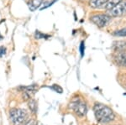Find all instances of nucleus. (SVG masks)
<instances>
[{
	"mask_svg": "<svg viewBox=\"0 0 126 125\" xmlns=\"http://www.w3.org/2000/svg\"><path fill=\"white\" fill-rule=\"evenodd\" d=\"M93 112L97 121L101 124H107L114 119V113L113 110L103 104H96L93 107Z\"/></svg>",
	"mask_w": 126,
	"mask_h": 125,
	"instance_id": "f257e3e1",
	"label": "nucleus"
},
{
	"mask_svg": "<svg viewBox=\"0 0 126 125\" xmlns=\"http://www.w3.org/2000/svg\"><path fill=\"white\" fill-rule=\"evenodd\" d=\"M27 117V112L22 108H12L9 111V118L13 125H23Z\"/></svg>",
	"mask_w": 126,
	"mask_h": 125,
	"instance_id": "f03ea898",
	"label": "nucleus"
},
{
	"mask_svg": "<svg viewBox=\"0 0 126 125\" xmlns=\"http://www.w3.org/2000/svg\"><path fill=\"white\" fill-rule=\"evenodd\" d=\"M70 108L79 117H83L87 112V106L84 100H82L79 97H76L71 101Z\"/></svg>",
	"mask_w": 126,
	"mask_h": 125,
	"instance_id": "7ed1b4c3",
	"label": "nucleus"
},
{
	"mask_svg": "<svg viewBox=\"0 0 126 125\" xmlns=\"http://www.w3.org/2000/svg\"><path fill=\"white\" fill-rule=\"evenodd\" d=\"M106 14L111 18L122 17L126 15V0H122L119 4H117L113 9L106 10Z\"/></svg>",
	"mask_w": 126,
	"mask_h": 125,
	"instance_id": "20e7f679",
	"label": "nucleus"
},
{
	"mask_svg": "<svg viewBox=\"0 0 126 125\" xmlns=\"http://www.w3.org/2000/svg\"><path fill=\"white\" fill-rule=\"evenodd\" d=\"M90 20L98 28H103L110 22L111 17L107 14H96L91 16Z\"/></svg>",
	"mask_w": 126,
	"mask_h": 125,
	"instance_id": "39448f33",
	"label": "nucleus"
},
{
	"mask_svg": "<svg viewBox=\"0 0 126 125\" xmlns=\"http://www.w3.org/2000/svg\"><path fill=\"white\" fill-rule=\"evenodd\" d=\"M20 90L23 91V99L24 101H29L30 98L33 97L38 90L37 85H30L28 86H21Z\"/></svg>",
	"mask_w": 126,
	"mask_h": 125,
	"instance_id": "423d86ee",
	"label": "nucleus"
},
{
	"mask_svg": "<svg viewBox=\"0 0 126 125\" xmlns=\"http://www.w3.org/2000/svg\"><path fill=\"white\" fill-rule=\"evenodd\" d=\"M115 63L122 67H126V50L116 51L113 56Z\"/></svg>",
	"mask_w": 126,
	"mask_h": 125,
	"instance_id": "0eeeda50",
	"label": "nucleus"
},
{
	"mask_svg": "<svg viewBox=\"0 0 126 125\" xmlns=\"http://www.w3.org/2000/svg\"><path fill=\"white\" fill-rule=\"evenodd\" d=\"M108 0H89V6L93 9L103 8Z\"/></svg>",
	"mask_w": 126,
	"mask_h": 125,
	"instance_id": "6e6552de",
	"label": "nucleus"
},
{
	"mask_svg": "<svg viewBox=\"0 0 126 125\" xmlns=\"http://www.w3.org/2000/svg\"><path fill=\"white\" fill-rule=\"evenodd\" d=\"M122 0H108L106 2V3L103 6V9L106 10H109L111 9H113V7H115L117 4H119Z\"/></svg>",
	"mask_w": 126,
	"mask_h": 125,
	"instance_id": "1a4fd4ad",
	"label": "nucleus"
},
{
	"mask_svg": "<svg viewBox=\"0 0 126 125\" xmlns=\"http://www.w3.org/2000/svg\"><path fill=\"white\" fill-rule=\"evenodd\" d=\"M113 49L115 51H121L126 50V42L125 41H118L113 44Z\"/></svg>",
	"mask_w": 126,
	"mask_h": 125,
	"instance_id": "9d476101",
	"label": "nucleus"
},
{
	"mask_svg": "<svg viewBox=\"0 0 126 125\" xmlns=\"http://www.w3.org/2000/svg\"><path fill=\"white\" fill-rule=\"evenodd\" d=\"M28 105H29V108H30V112L34 114L35 113L36 110H37V102H36V101L33 99V98H30L29 100V102H28Z\"/></svg>",
	"mask_w": 126,
	"mask_h": 125,
	"instance_id": "9b49d317",
	"label": "nucleus"
},
{
	"mask_svg": "<svg viewBox=\"0 0 126 125\" xmlns=\"http://www.w3.org/2000/svg\"><path fill=\"white\" fill-rule=\"evenodd\" d=\"M41 3H42V0H31L30 3H29L30 9L31 10L36 9L40 4H41Z\"/></svg>",
	"mask_w": 126,
	"mask_h": 125,
	"instance_id": "f8f14e48",
	"label": "nucleus"
},
{
	"mask_svg": "<svg viewBox=\"0 0 126 125\" xmlns=\"http://www.w3.org/2000/svg\"><path fill=\"white\" fill-rule=\"evenodd\" d=\"M113 35L126 37V28H123V29H119V30L114 31L113 32Z\"/></svg>",
	"mask_w": 126,
	"mask_h": 125,
	"instance_id": "ddd939ff",
	"label": "nucleus"
},
{
	"mask_svg": "<svg viewBox=\"0 0 126 125\" xmlns=\"http://www.w3.org/2000/svg\"><path fill=\"white\" fill-rule=\"evenodd\" d=\"M51 88L53 90L56 91L57 93H62V87H61L60 86H58V85H53L51 86Z\"/></svg>",
	"mask_w": 126,
	"mask_h": 125,
	"instance_id": "4468645a",
	"label": "nucleus"
},
{
	"mask_svg": "<svg viewBox=\"0 0 126 125\" xmlns=\"http://www.w3.org/2000/svg\"><path fill=\"white\" fill-rule=\"evenodd\" d=\"M46 36H45L43 33H40V32L36 31V33H35V38H36V39H42V38H46Z\"/></svg>",
	"mask_w": 126,
	"mask_h": 125,
	"instance_id": "2eb2a0df",
	"label": "nucleus"
},
{
	"mask_svg": "<svg viewBox=\"0 0 126 125\" xmlns=\"http://www.w3.org/2000/svg\"><path fill=\"white\" fill-rule=\"evenodd\" d=\"M6 51H7V50H6V48L4 46H1V47H0V57L4 56L6 54Z\"/></svg>",
	"mask_w": 126,
	"mask_h": 125,
	"instance_id": "dca6fc26",
	"label": "nucleus"
},
{
	"mask_svg": "<svg viewBox=\"0 0 126 125\" xmlns=\"http://www.w3.org/2000/svg\"><path fill=\"white\" fill-rule=\"evenodd\" d=\"M84 49H85L84 42H82V44L80 45V52H81V54H82V56L84 55Z\"/></svg>",
	"mask_w": 126,
	"mask_h": 125,
	"instance_id": "f3484780",
	"label": "nucleus"
},
{
	"mask_svg": "<svg viewBox=\"0 0 126 125\" xmlns=\"http://www.w3.org/2000/svg\"><path fill=\"white\" fill-rule=\"evenodd\" d=\"M25 125H35V121L33 119H30V121H28V122L26 123Z\"/></svg>",
	"mask_w": 126,
	"mask_h": 125,
	"instance_id": "a211bd4d",
	"label": "nucleus"
}]
</instances>
